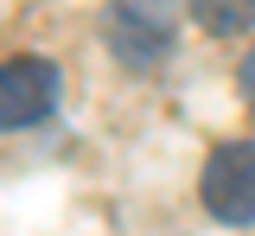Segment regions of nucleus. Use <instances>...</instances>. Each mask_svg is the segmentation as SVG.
I'll return each instance as SVG.
<instances>
[{"mask_svg": "<svg viewBox=\"0 0 255 236\" xmlns=\"http://www.w3.org/2000/svg\"><path fill=\"white\" fill-rule=\"evenodd\" d=\"M172 32H179V0H109L102 13V45L128 70H153L172 51Z\"/></svg>", "mask_w": 255, "mask_h": 236, "instance_id": "f257e3e1", "label": "nucleus"}, {"mask_svg": "<svg viewBox=\"0 0 255 236\" xmlns=\"http://www.w3.org/2000/svg\"><path fill=\"white\" fill-rule=\"evenodd\" d=\"M198 192H204V211L217 224H230V230L255 224V140H223L204 160Z\"/></svg>", "mask_w": 255, "mask_h": 236, "instance_id": "f03ea898", "label": "nucleus"}, {"mask_svg": "<svg viewBox=\"0 0 255 236\" xmlns=\"http://www.w3.org/2000/svg\"><path fill=\"white\" fill-rule=\"evenodd\" d=\"M64 83L45 58H13L0 64V134H19V128H38L51 109H58Z\"/></svg>", "mask_w": 255, "mask_h": 236, "instance_id": "7ed1b4c3", "label": "nucleus"}, {"mask_svg": "<svg viewBox=\"0 0 255 236\" xmlns=\"http://www.w3.org/2000/svg\"><path fill=\"white\" fill-rule=\"evenodd\" d=\"M191 19L211 38H236L255 26V0H191Z\"/></svg>", "mask_w": 255, "mask_h": 236, "instance_id": "20e7f679", "label": "nucleus"}, {"mask_svg": "<svg viewBox=\"0 0 255 236\" xmlns=\"http://www.w3.org/2000/svg\"><path fill=\"white\" fill-rule=\"evenodd\" d=\"M236 83H243V96L255 102V51H243V70H236Z\"/></svg>", "mask_w": 255, "mask_h": 236, "instance_id": "39448f33", "label": "nucleus"}]
</instances>
